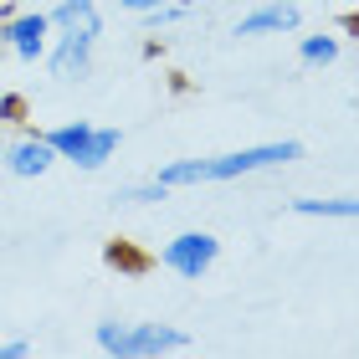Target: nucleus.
<instances>
[{
    "mask_svg": "<svg viewBox=\"0 0 359 359\" xmlns=\"http://www.w3.org/2000/svg\"><path fill=\"white\" fill-rule=\"evenodd\" d=\"M31 349H36L31 339H6V344H0V359H26Z\"/></svg>",
    "mask_w": 359,
    "mask_h": 359,
    "instance_id": "nucleus-13",
    "label": "nucleus"
},
{
    "mask_svg": "<svg viewBox=\"0 0 359 359\" xmlns=\"http://www.w3.org/2000/svg\"><path fill=\"white\" fill-rule=\"evenodd\" d=\"M11 118H21V97H0V123H11Z\"/></svg>",
    "mask_w": 359,
    "mask_h": 359,
    "instance_id": "nucleus-15",
    "label": "nucleus"
},
{
    "mask_svg": "<svg viewBox=\"0 0 359 359\" xmlns=\"http://www.w3.org/2000/svg\"><path fill=\"white\" fill-rule=\"evenodd\" d=\"M6 170L15 175V180H36V175H46L57 165V154H52V144H46V134H21L15 144H6Z\"/></svg>",
    "mask_w": 359,
    "mask_h": 359,
    "instance_id": "nucleus-7",
    "label": "nucleus"
},
{
    "mask_svg": "<svg viewBox=\"0 0 359 359\" xmlns=\"http://www.w3.org/2000/svg\"><path fill=\"white\" fill-rule=\"evenodd\" d=\"M93 36H77V31H57L52 41H46V52H41V62H46V72L57 77V83H83V77L93 72Z\"/></svg>",
    "mask_w": 359,
    "mask_h": 359,
    "instance_id": "nucleus-6",
    "label": "nucleus"
},
{
    "mask_svg": "<svg viewBox=\"0 0 359 359\" xmlns=\"http://www.w3.org/2000/svg\"><path fill=\"white\" fill-rule=\"evenodd\" d=\"M303 159V144L298 139H277V144H247V149H231V154H205V159H175L165 165L154 180L165 190H185V185H231V180H247V175H262L277 165H292Z\"/></svg>",
    "mask_w": 359,
    "mask_h": 359,
    "instance_id": "nucleus-1",
    "label": "nucleus"
},
{
    "mask_svg": "<svg viewBox=\"0 0 359 359\" xmlns=\"http://www.w3.org/2000/svg\"><path fill=\"white\" fill-rule=\"evenodd\" d=\"M165 185L159 180H144V185H118L113 190V205H154V201H165Z\"/></svg>",
    "mask_w": 359,
    "mask_h": 359,
    "instance_id": "nucleus-12",
    "label": "nucleus"
},
{
    "mask_svg": "<svg viewBox=\"0 0 359 359\" xmlns=\"http://www.w3.org/2000/svg\"><path fill=\"white\" fill-rule=\"evenodd\" d=\"M46 21H52V31H77V36H103V15H97L93 0H62V6L46 11Z\"/></svg>",
    "mask_w": 359,
    "mask_h": 359,
    "instance_id": "nucleus-9",
    "label": "nucleus"
},
{
    "mask_svg": "<svg viewBox=\"0 0 359 359\" xmlns=\"http://www.w3.org/2000/svg\"><path fill=\"white\" fill-rule=\"evenodd\" d=\"M0 154H6V134H0Z\"/></svg>",
    "mask_w": 359,
    "mask_h": 359,
    "instance_id": "nucleus-16",
    "label": "nucleus"
},
{
    "mask_svg": "<svg viewBox=\"0 0 359 359\" xmlns=\"http://www.w3.org/2000/svg\"><path fill=\"white\" fill-rule=\"evenodd\" d=\"M46 144H52V154L57 159H67V165H77V170H103L113 154H118V144H123V134L118 128H108V123H88V118H77V123H62V128H52L46 134Z\"/></svg>",
    "mask_w": 359,
    "mask_h": 359,
    "instance_id": "nucleus-3",
    "label": "nucleus"
},
{
    "mask_svg": "<svg viewBox=\"0 0 359 359\" xmlns=\"http://www.w3.org/2000/svg\"><path fill=\"white\" fill-rule=\"evenodd\" d=\"M298 57H303V67H329V62L339 57V36H329V31L303 36V41H298Z\"/></svg>",
    "mask_w": 359,
    "mask_h": 359,
    "instance_id": "nucleus-11",
    "label": "nucleus"
},
{
    "mask_svg": "<svg viewBox=\"0 0 359 359\" xmlns=\"http://www.w3.org/2000/svg\"><path fill=\"white\" fill-rule=\"evenodd\" d=\"M123 11H134V15H149V11H159V6H170V0H118Z\"/></svg>",
    "mask_w": 359,
    "mask_h": 359,
    "instance_id": "nucleus-14",
    "label": "nucleus"
},
{
    "mask_svg": "<svg viewBox=\"0 0 359 359\" xmlns=\"http://www.w3.org/2000/svg\"><path fill=\"white\" fill-rule=\"evenodd\" d=\"M298 21L303 11L292 0H267V6H257L236 21V36H283V31H298Z\"/></svg>",
    "mask_w": 359,
    "mask_h": 359,
    "instance_id": "nucleus-8",
    "label": "nucleus"
},
{
    "mask_svg": "<svg viewBox=\"0 0 359 359\" xmlns=\"http://www.w3.org/2000/svg\"><path fill=\"white\" fill-rule=\"evenodd\" d=\"M292 216H313V221H354L359 216V201L354 195H329V201H318V195H298V201H287Z\"/></svg>",
    "mask_w": 359,
    "mask_h": 359,
    "instance_id": "nucleus-10",
    "label": "nucleus"
},
{
    "mask_svg": "<svg viewBox=\"0 0 359 359\" xmlns=\"http://www.w3.org/2000/svg\"><path fill=\"white\" fill-rule=\"evenodd\" d=\"M221 257V241L210 231H180L165 241V252H159V262H165L175 277H185V283H195V277H205L210 267H216Z\"/></svg>",
    "mask_w": 359,
    "mask_h": 359,
    "instance_id": "nucleus-4",
    "label": "nucleus"
},
{
    "mask_svg": "<svg viewBox=\"0 0 359 359\" xmlns=\"http://www.w3.org/2000/svg\"><path fill=\"white\" fill-rule=\"evenodd\" d=\"M93 344L103 354L118 359H159V354H180L190 349V334L175 323H123V318H103L93 329Z\"/></svg>",
    "mask_w": 359,
    "mask_h": 359,
    "instance_id": "nucleus-2",
    "label": "nucleus"
},
{
    "mask_svg": "<svg viewBox=\"0 0 359 359\" xmlns=\"http://www.w3.org/2000/svg\"><path fill=\"white\" fill-rule=\"evenodd\" d=\"M46 41H52L46 11H11V15H0V46H11L15 62H41Z\"/></svg>",
    "mask_w": 359,
    "mask_h": 359,
    "instance_id": "nucleus-5",
    "label": "nucleus"
}]
</instances>
